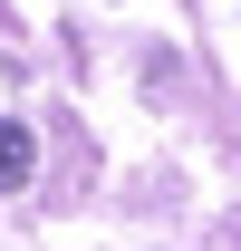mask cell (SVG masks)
Wrapping results in <instances>:
<instances>
[{"instance_id":"obj_1","label":"cell","mask_w":241,"mask_h":251,"mask_svg":"<svg viewBox=\"0 0 241 251\" xmlns=\"http://www.w3.org/2000/svg\"><path fill=\"white\" fill-rule=\"evenodd\" d=\"M29 164H39L29 126H10V116H0V193H10V184H29Z\"/></svg>"}]
</instances>
